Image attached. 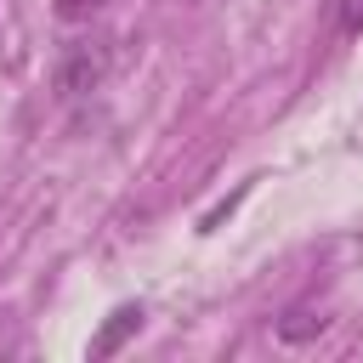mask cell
I'll list each match as a JSON object with an SVG mask.
<instances>
[{"mask_svg": "<svg viewBox=\"0 0 363 363\" xmlns=\"http://www.w3.org/2000/svg\"><path fill=\"white\" fill-rule=\"evenodd\" d=\"M335 17H340V34H363V0H340Z\"/></svg>", "mask_w": 363, "mask_h": 363, "instance_id": "cell-5", "label": "cell"}, {"mask_svg": "<svg viewBox=\"0 0 363 363\" xmlns=\"http://www.w3.org/2000/svg\"><path fill=\"white\" fill-rule=\"evenodd\" d=\"M108 0H57V17H68V23H85L91 11H102Z\"/></svg>", "mask_w": 363, "mask_h": 363, "instance_id": "cell-4", "label": "cell"}, {"mask_svg": "<svg viewBox=\"0 0 363 363\" xmlns=\"http://www.w3.org/2000/svg\"><path fill=\"white\" fill-rule=\"evenodd\" d=\"M142 318H147V312H142L136 301H125V306H113V312L102 318V329L91 335V357H96V363H102V357H113V352H119V346H125V340H130V335L142 329Z\"/></svg>", "mask_w": 363, "mask_h": 363, "instance_id": "cell-2", "label": "cell"}, {"mask_svg": "<svg viewBox=\"0 0 363 363\" xmlns=\"http://www.w3.org/2000/svg\"><path fill=\"white\" fill-rule=\"evenodd\" d=\"M108 74H113V40L108 34H85V40H68L62 45V57L51 68V85H57L62 102H79V96L102 91Z\"/></svg>", "mask_w": 363, "mask_h": 363, "instance_id": "cell-1", "label": "cell"}, {"mask_svg": "<svg viewBox=\"0 0 363 363\" xmlns=\"http://www.w3.org/2000/svg\"><path fill=\"white\" fill-rule=\"evenodd\" d=\"M323 329H329V312H312V306H295V312L278 318V340H284V346H306V340H318Z\"/></svg>", "mask_w": 363, "mask_h": 363, "instance_id": "cell-3", "label": "cell"}]
</instances>
